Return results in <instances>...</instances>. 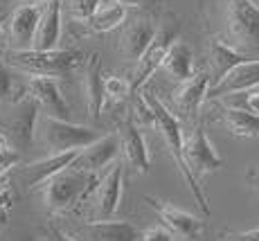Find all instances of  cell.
<instances>
[{
    "instance_id": "obj_12",
    "label": "cell",
    "mask_w": 259,
    "mask_h": 241,
    "mask_svg": "<svg viewBox=\"0 0 259 241\" xmlns=\"http://www.w3.org/2000/svg\"><path fill=\"white\" fill-rule=\"evenodd\" d=\"M144 200H147L149 208L158 214V219L162 221V225H165L174 237L196 239L198 234L203 232V228H205V223H203L198 217L185 212V210L174 208L171 203H165V200H160L156 196H144Z\"/></svg>"
},
{
    "instance_id": "obj_25",
    "label": "cell",
    "mask_w": 259,
    "mask_h": 241,
    "mask_svg": "<svg viewBox=\"0 0 259 241\" xmlns=\"http://www.w3.org/2000/svg\"><path fill=\"white\" fill-rule=\"evenodd\" d=\"M221 122L237 138H257L259 135V115L250 113V110H246L241 106L223 108Z\"/></svg>"
},
{
    "instance_id": "obj_32",
    "label": "cell",
    "mask_w": 259,
    "mask_h": 241,
    "mask_svg": "<svg viewBox=\"0 0 259 241\" xmlns=\"http://www.w3.org/2000/svg\"><path fill=\"white\" fill-rule=\"evenodd\" d=\"M246 97H243V104H241V108H246V110H250V113H255L259 115V88H252V90H246Z\"/></svg>"
},
{
    "instance_id": "obj_36",
    "label": "cell",
    "mask_w": 259,
    "mask_h": 241,
    "mask_svg": "<svg viewBox=\"0 0 259 241\" xmlns=\"http://www.w3.org/2000/svg\"><path fill=\"white\" fill-rule=\"evenodd\" d=\"M5 43H7V36H5V27H3V23H0V52L5 50Z\"/></svg>"
},
{
    "instance_id": "obj_37",
    "label": "cell",
    "mask_w": 259,
    "mask_h": 241,
    "mask_svg": "<svg viewBox=\"0 0 259 241\" xmlns=\"http://www.w3.org/2000/svg\"><path fill=\"white\" fill-rule=\"evenodd\" d=\"M48 0H21V5H46Z\"/></svg>"
},
{
    "instance_id": "obj_26",
    "label": "cell",
    "mask_w": 259,
    "mask_h": 241,
    "mask_svg": "<svg viewBox=\"0 0 259 241\" xmlns=\"http://www.w3.org/2000/svg\"><path fill=\"white\" fill-rule=\"evenodd\" d=\"M27 95V86L18 88L12 66L7 61H0V104H16Z\"/></svg>"
},
{
    "instance_id": "obj_20",
    "label": "cell",
    "mask_w": 259,
    "mask_h": 241,
    "mask_svg": "<svg viewBox=\"0 0 259 241\" xmlns=\"http://www.w3.org/2000/svg\"><path fill=\"white\" fill-rule=\"evenodd\" d=\"M61 41V0H48L41 7V18L34 34L36 50H54Z\"/></svg>"
},
{
    "instance_id": "obj_18",
    "label": "cell",
    "mask_w": 259,
    "mask_h": 241,
    "mask_svg": "<svg viewBox=\"0 0 259 241\" xmlns=\"http://www.w3.org/2000/svg\"><path fill=\"white\" fill-rule=\"evenodd\" d=\"M246 52L237 50L232 43H228L226 38H210L207 41V66H210V86L223 79L235 66L241 61H246Z\"/></svg>"
},
{
    "instance_id": "obj_5",
    "label": "cell",
    "mask_w": 259,
    "mask_h": 241,
    "mask_svg": "<svg viewBox=\"0 0 259 241\" xmlns=\"http://www.w3.org/2000/svg\"><path fill=\"white\" fill-rule=\"evenodd\" d=\"M228 36L237 50H259V5L255 0H223Z\"/></svg>"
},
{
    "instance_id": "obj_16",
    "label": "cell",
    "mask_w": 259,
    "mask_h": 241,
    "mask_svg": "<svg viewBox=\"0 0 259 241\" xmlns=\"http://www.w3.org/2000/svg\"><path fill=\"white\" fill-rule=\"evenodd\" d=\"M117 135H119V151L124 153L128 167L136 174H149L151 158H149V147H147V140H144L140 127L128 117L122 124V129L117 131Z\"/></svg>"
},
{
    "instance_id": "obj_29",
    "label": "cell",
    "mask_w": 259,
    "mask_h": 241,
    "mask_svg": "<svg viewBox=\"0 0 259 241\" xmlns=\"http://www.w3.org/2000/svg\"><path fill=\"white\" fill-rule=\"evenodd\" d=\"M99 3H102V0H70V7H72V14L79 21H88L95 9L99 7Z\"/></svg>"
},
{
    "instance_id": "obj_1",
    "label": "cell",
    "mask_w": 259,
    "mask_h": 241,
    "mask_svg": "<svg viewBox=\"0 0 259 241\" xmlns=\"http://www.w3.org/2000/svg\"><path fill=\"white\" fill-rule=\"evenodd\" d=\"M140 97H142V102L147 104L153 127L160 131L162 140H165V144L169 149V153H171L174 160H176L178 172H181L183 178L187 180L189 189H192V196L196 198V203H198V210H201L203 214H210V205H207V198H205V192H203L201 183H196V180H194V176L189 174V169L185 167V160H183V129H181V119H178L176 115H174L171 110H169L153 93H140Z\"/></svg>"
},
{
    "instance_id": "obj_3",
    "label": "cell",
    "mask_w": 259,
    "mask_h": 241,
    "mask_svg": "<svg viewBox=\"0 0 259 241\" xmlns=\"http://www.w3.org/2000/svg\"><path fill=\"white\" fill-rule=\"evenodd\" d=\"M97 180H99V174H86V172L68 167L41 185L43 200H46L48 210H52V212H59V214L68 212L74 205L83 203L91 196Z\"/></svg>"
},
{
    "instance_id": "obj_11",
    "label": "cell",
    "mask_w": 259,
    "mask_h": 241,
    "mask_svg": "<svg viewBox=\"0 0 259 241\" xmlns=\"http://www.w3.org/2000/svg\"><path fill=\"white\" fill-rule=\"evenodd\" d=\"M27 95L36 102L41 115L70 119V106H68L66 97H63L59 77H29Z\"/></svg>"
},
{
    "instance_id": "obj_27",
    "label": "cell",
    "mask_w": 259,
    "mask_h": 241,
    "mask_svg": "<svg viewBox=\"0 0 259 241\" xmlns=\"http://www.w3.org/2000/svg\"><path fill=\"white\" fill-rule=\"evenodd\" d=\"M131 93V84L124 77H117V74H108L104 77V95L111 99H124Z\"/></svg>"
},
{
    "instance_id": "obj_7",
    "label": "cell",
    "mask_w": 259,
    "mask_h": 241,
    "mask_svg": "<svg viewBox=\"0 0 259 241\" xmlns=\"http://www.w3.org/2000/svg\"><path fill=\"white\" fill-rule=\"evenodd\" d=\"M183 160H185V167L189 169V174L194 176L196 183H201L205 176L219 172L223 167L221 155L217 153V149L207 140L203 127H194L187 135L183 133Z\"/></svg>"
},
{
    "instance_id": "obj_35",
    "label": "cell",
    "mask_w": 259,
    "mask_h": 241,
    "mask_svg": "<svg viewBox=\"0 0 259 241\" xmlns=\"http://www.w3.org/2000/svg\"><path fill=\"white\" fill-rule=\"evenodd\" d=\"M119 3H124L126 7H131V5H149V3H156V0H119Z\"/></svg>"
},
{
    "instance_id": "obj_13",
    "label": "cell",
    "mask_w": 259,
    "mask_h": 241,
    "mask_svg": "<svg viewBox=\"0 0 259 241\" xmlns=\"http://www.w3.org/2000/svg\"><path fill=\"white\" fill-rule=\"evenodd\" d=\"M252 88H259V59H246L235 66L226 77L207 88V99L230 97V95L246 93Z\"/></svg>"
},
{
    "instance_id": "obj_30",
    "label": "cell",
    "mask_w": 259,
    "mask_h": 241,
    "mask_svg": "<svg viewBox=\"0 0 259 241\" xmlns=\"http://www.w3.org/2000/svg\"><path fill=\"white\" fill-rule=\"evenodd\" d=\"M140 241H174V234L162 225V228H149L140 232Z\"/></svg>"
},
{
    "instance_id": "obj_9",
    "label": "cell",
    "mask_w": 259,
    "mask_h": 241,
    "mask_svg": "<svg viewBox=\"0 0 259 241\" xmlns=\"http://www.w3.org/2000/svg\"><path fill=\"white\" fill-rule=\"evenodd\" d=\"M77 241H140V230L131 221L93 219L66 230Z\"/></svg>"
},
{
    "instance_id": "obj_15",
    "label": "cell",
    "mask_w": 259,
    "mask_h": 241,
    "mask_svg": "<svg viewBox=\"0 0 259 241\" xmlns=\"http://www.w3.org/2000/svg\"><path fill=\"white\" fill-rule=\"evenodd\" d=\"M43 5H18L7 23V43L12 50H27L34 45V34Z\"/></svg>"
},
{
    "instance_id": "obj_19",
    "label": "cell",
    "mask_w": 259,
    "mask_h": 241,
    "mask_svg": "<svg viewBox=\"0 0 259 241\" xmlns=\"http://www.w3.org/2000/svg\"><path fill=\"white\" fill-rule=\"evenodd\" d=\"M153 34H156V23L149 16L133 18L131 23L124 27L122 36H119V52L128 59V61H138L140 54L151 43Z\"/></svg>"
},
{
    "instance_id": "obj_34",
    "label": "cell",
    "mask_w": 259,
    "mask_h": 241,
    "mask_svg": "<svg viewBox=\"0 0 259 241\" xmlns=\"http://www.w3.org/2000/svg\"><path fill=\"white\" fill-rule=\"evenodd\" d=\"M9 183H12V172H0V192L9 189Z\"/></svg>"
},
{
    "instance_id": "obj_23",
    "label": "cell",
    "mask_w": 259,
    "mask_h": 241,
    "mask_svg": "<svg viewBox=\"0 0 259 241\" xmlns=\"http://www.w3.org/2000/svg\"><path fill=\"white\" fill-rule=\"evenodd\" d=\"M160 68H165L169 77L176 79V82H187V79L194 74V52H192V48H189L185 41L176 38V41L169 45Z\"/></svg>"
},
{
    "instance_id": "obj_2",
    "label": "cell",
    "mask_w": 259,
    "mask_h": 241,
    "mask_svg": "<svg viewBox=\"0 0 259 241\" xmlns=\"http://www.w3.org/2000/svg\"><path fill=\"white\" fill-rule=\"evenodd\" d=\"M83 52L77 50H9L7 63L12 68L27 72L29 77H61V74L72 72L83 63Z\"/></svg>"
},
{
    "instance_id": "obj_24",
    "label": "cell",
    "mask_w": 259,
    "mask_h": 241,
    "mask_svg": "<svg viewBox=\"0 0 259 241\" xmlns=\"http://www.w3.org/2000/svg\"><path fill=\"white\" fill-rule=\"evenodd\" d=\"M126 14H128V7L119 0H113V3H106V5H99L97 9L93 12V16L88 18V25H91L93 32H99V34H106V32H113L117 29L119 25H124L126 21Z\"/></svg>"
},
{
    "instance_id": "obj_10",
    "label": "cell",
    "mask_w": 259,
    "mask_h": 241,
    "mask_svg": "<svg viewBox=\"0 0 259 241\" xmlns=\"http://www.w3.org/2000/svg\"><path fill=\"white\" fill-rule=\"evenodd\" d=\"M119 155V135L117 131L113 133H104L99 140L91 142L88 147L79 149L77 158L72 160L70 167L79 169L86 174H99L102 169L111 167Z\"/></svg>"
},
{
    "instance_id": "obj_6",
    "label": "cell",
    "mask_w": 259,
    "mask_h": 241,
    "mask_svg": "<svg viewBox=\"0 0 259 241\" xmlns=\"http://www.w3.org/2000/svg\"><path fill=\"white\" fill-rule=\"evenodd\" d=\"M181 18L178 16H169L165 23H160V27H156L151 43L147 45V50L140 54V59L136 61V72H133V82H131V93L142 90L144 84L151 79V74H156V70L162 66L169 45L178 38L181 34Z\"/></svg>"
},
{
    "instance_id": "obj_14",
    "label": "cell",
    "mask_w": 259,
    "mask_h": 241,
    "mask_svg": "<svg viewBox=\"0 0 259 241\" xmlns=\"http://www.w3.org/2000/svg\"><path fill=\"white\" fill-rule=\"evenodd\" d=\"M79 149H72V151H59V153H50L48 158L34 160L29 165H23L18 176H21V183L25 189H36L41 187L46 180H50L52 176H57L59 172L68 169L72 165V160L77 158Z\"/></svg>"
},
{
    "instance_id": "obj_31",
    "label": "cell",
    "mask_w": 259,
    "mask_h": 241,
    "mask_svg": "<svg viewBox=\"0 0 259 241\" xmlns=\"http://www.w3.org/2000/svg\"><path fill=\"white\" fill-rule=\"evenodd\" d=\"M219 241H259V228L246 230V232H223Z\"/></svg>"
},
{
    "instance_id": "obj_33",
    "label": "cell",
    "mask_w": 259,
    "mask_h": 241,
    "mask_svg": "<svg viewBox=\"0 0 259 241\" xmlns=\"http://www.w3.org/2000/svg\"><path fill=\"white\" fill-rule=\"evenodd\" d=\"M48 232H50V241H77L74 237H70L63 228H57V225H50Z\"/></svg>"
},
{
    "instance_id": "obj_8",
    "label": "cell",
    "mask_w": 259,
    "mask_h": 241,
    "mask_svg": "<svg viewBox=\"0 0 259 241\" xmlns=\"http://www.w3.org/2000/svg\"><path fill=\"white\" fill-rule=\"evenodd\" d=\"M122 183H124V167L115 160L111 167H106V172L99 176L91 196L86 198L93 203V219H113V214L119 208V198H122Z\"/></svg>"
},
{
    "instance_id": "obj_28",
    "label": "cell",
    "mask_w": 259,
    "mask_h": 241,
    "mask_svg": "<svg viewBox=\"0 0 259 241\" xmlns=\"http://www.w3.org/2000/svg\"><path fill=\"white\" fill-rule=\"evenodd\" d=\"M18 165V153L16 149H12L9 138L0 131V172H12V167Z\"/></svg>"
},
{
    "instance_id": "obj_21",
    "label": "cell",
    "mask_w": 259,
    "mask_h": 241,
    "mask_svg": "<svg viewBox=\"0 0 259 241\" xmlns=\"http://www.w3.org/2000/svg\"><path fill=\"white\" fill-rule=\"evenodd\" d=\"M83 95H86V108L91 119L97 122L102 117L104 104H106V95H104V74L102 63H99L97 54H91L83 68Z\"/></svg>"
},
{
    "instance_id": "obj_38",
    "label": "cell",
    "mask_w": 259,
    "mask_h": 241,
    "mask_svg": "<svg viewBox=\"0 0 259 241\" xmlns=\"http://www.w3.org/2000/svg\"><path fill=\"white\" fill-rule=\"evenodd\" d=\"M0 12H3V9H0Z\"/></svg>"
},
{
    "instance_id": "obj_4",
    "label": "cell",
    "mask_w": 259,
    "mask_h": 241,
    "mask_svg": "<svg viewBox=\"0 0 259 241\" xmlns=\"http://www.w3.org/2000/svg\"><path fill=\"white\" fill-rule=\"evenodd\" d=\"M102 135H104L102 131H97L93 127H81V124H74L72 119H59L41 113H38L36 129H34V138L50 153L83 149L91 142H95V140H99Z\"/></svg>"
},
{
    "instance_id": "obj_22",
    "label": "cell",
    "mask_w": 259,
    "mask_h": 241,
    "mask_svg": "<svg viewBox=\"0 0 259 241\" xmlns=\"http://www.w3.org/2000/svg\"><path fill=\"white\" fill-rule=\"evenodd\" d=\"M38 106L29 95H25L23 99L16 102V113L12 115V122H9V129H12V135L18 140V142L27 144L34 140V129H36V119H38Z\"/></svg>"
},
{
    "instance_id": "obj_17",
    "label": "cell",
    "mask_w": 259,
    "mask_h": 241,
    "mask_svg": "<svg viewBox=\"0 0 259 241\" xmlns=\"http://www.w3.org/2000/svg\"><path fill=\"white\" fill-rule=\"evenodd\" d=\"M207 88H210V74L207 72H194L187 82H181V88L174 95L176 110L187 119H194L201 110L203 102L207 99Z\"/></svg>"
}]
</instances>
